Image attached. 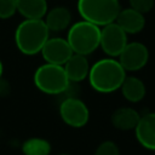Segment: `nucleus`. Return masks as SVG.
<instances>
[{
  "label": "nucleus",
  "mask_w": 155,
  "mask_h": 155,
  "mask_svg": "<svg viewBox=\"0 0 155 155\" xmlns=\"http://www.w3.org/2000/svg\"><path fill=\"white\" fill-rule=\"evenodd\" d=\"M126 75L127 71L122 68L117 58L104 57L91 65L87 80L92 90L107 94L120 90Z\"/></svg>",
  "instance_id": "nucleus-1"
},
{
  "label": "nucleus",
  "mask_w": 155,
  "mask_h": 155,
  "mask_svg": "<svg viewBox=\"0 0 155 155\" xmlns=\"http://www.w3.org/2000/svg\"><path fill=\"white\" fill-rule=\"evenodd\" d=\"M50 38V30L44 19H23L15 30V44L24 56L40 53Z\"/></svg>",
  "instance_id": "nucleus-2"
},
{
  "label": "nucleus",
  "mask_w": 155,
  "mask_h": 155,
  "mask_svg": "<svg viewBox=\"0 0 155 155\" xmlns=\"http://www.w3.org/2000/svg\"><path fill=\"white\" fill-rule=\"evenodd\" d=\"M65 39L74 53L88 56L99 47L101 27L85 19L78 21L70 24Z\"/></svg>",
  "instance_id": "nucleus-3"
},
{
  "label": "nucleus",
  "mask_w": 155,
  "mask_h": 155,
  "mask_svg": "<svg viewBox=\"0 0 155 155\" xmlns=\"http://www.w3.org/2000/svg\"><path fill=\"white\" fill-rule=\"evenodd\" d=\"M76 8L81 19L103 27L115 22L121 5L119 0H78Z\"/></svg>",
  "instance_id": "nucleus-4"
},
{
  "label": "nucleus",
  "mask_w": 155,
  "mask_h": 155,
  "mask_svg": "<svg viewBox=\"0 0 155 155\" xmlns=\"http://www.w3.org/2000/svg\"><path fill=\"white\" fill-rule=\"evenodd\" d=\"M33 81L40 92L50 96H61L70 84L63 65L46 62L36 68Z\"/></svg>",
  "instance_id": "nucleus-5"
},
{
  "label": "nucleus",
  "mask_w": 155,
  "mask_h": 155,
  "mask_svg": "<svg viewBox=\"0 0 155 155\" xmlns=\"http://www.w3.org/2000/svg\"><path fill=\"white\" fill-rule=\"evenodd\" d=\"M58 113L62 121L73 128H81L90 120V109L78 96L63 98L59 103Z\"/></svg>",
  "instance_id": "nucleus-6"
},
{
  "label": "nucleus",
  "mask_w": 155,
  "mask_h": 155,
  "mask_svg": "<svg viewBox=\"0 0 155 155\" xmlns=\"http://www.w3.org/2000/svg\"><path fill=\"white\" fill-rule=\"evenodd\" d=\"M127 36L128 35L115 22H111L101 27L99 47L107 57L117 58V56L128 42Z\"/></svg>",
  "instance_id": "nucleus-7"
},
{
  "label": "nucleus",
  "mask_w": 155,
  "mask_h": 155,
  "mask_svg": "<svg viewBox=\"0 0 155 155\" xmlns=\"http://www.w3.org/2000/svg\"><path fill=\"white\" fill-rule=\"evenodd\" d=\"M117 61L126 71H138L147 65L149 61V50L143 42H127L117 56Z\"/></svg>",
  "instance_id": "nucleus-8"
},
{
  "label": "nucleus",
  "mask_w": 155,
  "mask_h": 155,
  "mask_svg": "<svg viewBox=\"0 0 155 155\" xmlns=\"http://www.w3.org/2000/svg\"><path fill=\"white\" fill-rule=\"evenodd\" d=\"M73 53L74 52L67 39L61 36H50L40 51V54L46 63L58 65H63Z\"/></svg>",
  "instance_id": "nucleus-9"
},
{
  "label": "nucleus",
  "mask_w": 155,
  "mask_h": 155,
  "mask_svg": "<svg viewBox=\"0 0 155 155\" xmlns=\"http://www.w3.org/2000/svg\"><path fill=\"white\" fill-rule=\"evenodd\" d=\"M133 131L140 147L155 151V111L140 115Z\"/></svg>",
  "instance_id": "nucleus-10"
},
{
  "label": "nucleus",
  "mask_w": 155,
  "mask_h": 155,
  "mask_svg": "<svg viewBox=\"0 0 155 155\" xmlns=\"http://www.w3.org/2000/svg\"><path fill=\"white\" fill-rule=\"evenodd\" d=\"M115 23L127 34L133 35L140 33L145 27V16L132 7L121 8L115 18Z\"/></svg>",
  "instance_id": "nucleus-11"
},
{
  "label": "nucleus",
  "mask_w": 155,
  "mask_h": 155,
  "mask_svg": "<svg viewBox=\"0 0 155 155\" xmlns=\"http://www.w3.org/2000/svg\"><path fill=\"white\" fill-rule=\"evenodd\" d=\"M64 71L70 82L79 84L82 80L87 79L91 64L88 63L87 56H82L79 53H73L69 59L63 64Z\"/></svg>",
  "instance_id": "nucleus-12"
},
{
  "label": "nucleus",
  "mask_w": 155,
  "mask_h": 155,
  "mask_svg": "<svg viewBox=\"0 0 155 155\" xmlns=\"http://www.w3.org/2000/svg\"><path fill=\"white\" fill-rule=\"evenodd\" d=\"M44 21L50 30L53 33H59L68 29L71 24V12L65 6H56L47 10Z\"/></svg>",
  "instance_id": "nucleus-13"
},
{
  "label": "nucleus",
  "mask_w": 155,
  "mask_h": 155,
  "mask_svg": "<svg viewBox=\"0 0 155 155\" xmlns=\"http://www.w3.org/2000/svg\"><path fill=\"white\" fill-rule=\"evenodd\" d=\"M140 114L131 107H120L115 109L110 116L111 125L119 131H131L138 124Z\"/></svg>",
  "instance_id": "nucleus-14"
},
{
  "label": "nucleus",
  "mask_w": 155,
  "mask_h": 155,
  "mask_svg": "<svg viewBox=\"0 0 155 155\" xmlns=\"http://www.w3.org/2000/svg\"><path fill=\"white\" fill-rule=\"evenodd\" d=\"M120 91L126 101L131 103H138L145 97L147 87L142 79L134 75H126Z\"/></svg>",
  "instance_id": "nucleus-15"
},
{
  "label": "nucleus",
  "mask_w": 155,
  "mask_h": 155,
  "mask_svg": "<svg viewBox=\"0 0 155 155\" xmlns=\"http://www.w3.org/2000/svg\"><path fill=\"white\" fill-rule=\"evenodd\" d=\"M16 8L24 19H44L48 10L47 0H16Z\"/></svg>",
  "instance_id": "nucleus-16"
},
{
  "label": "nucleus",
  "mask_w": 155,
  "mask_h": 155,
  "mask_svg": "<svg viewBox=\"0 0 155 155\" xmlns=\"http://www.w3.org/2000/svg\"><path fill=\"white\" fill-rule=\"evenodd\" d=\"M23 155H50L52 151L51 143L41 137H30L22 144Z\"/></svg>",
  "instance_id": "nucleus-17"
},
{
  "label": "nucleus",
  "mask_w": 155,
  "mask_h": 155,
  "mask_svg": "<svg viewBox=\"0 0 155 155\" xmlns=\"http://www.w3.org/2000/svg\"><path fill=\"white\" fill-rule=\"evenodd\" d=\"M94 155H120V149L115 142L104 140L98 144L94 150Z\"/></svg>",
  "instance_id": "nucleus-18"
},
{
  "label": "nucleus",
  "mask_w": 155,
  "mask_h": 155,
  "mask_svg": "<svg viewBox=\"0 0 155 155\" xmlns=\"http://www.w3.org/2000/svg\"><path fill=\"white\" fill-rule=\"evenodd\" d=\"M17 13L16 0H0V19H8Z\"/></svg>",
  "instance_id": "nucleus-19"
},
{
  "label": "nucleus",
  "mask_w": 155,
  "mask_h": 155,
  "mask_svg": "<svg viewBox=\"0 0 155 155\" xmlns=\"http://www.w3.org/2000/svg\"><path fill=\"white\" fill-rule=\"evenodd\" d=\"M128 4H130V7L145 15L153 10L155 5V0H128Z\"/></svg>",
  "instance_id": "nucleus-20"
},
{
  "label": "nucleus",
  "mask_w": 155,
  "mask_h": 155,
  "mask_svg": "<svg viewBox=\"0 0 155 155\" xmlns=\"http://www.w3.org/2000/svg\"><path fill=\"white\" fill-rule=\"evenodd\" d=\"M10 92V85L6 80L0 78V96H6Z\"/></svg>",
  "instance_id": "nucleus-21"
},
{
  "label": "nucleus",
  "mask_w": 155,
  "mask_h": 155,
  "mask_svg": "<svg viewBox=\"0 0 155 155\" xmlns=\"http://www.w3.org/2000/svg\"><path fill=\"white\" fill-rule=\"evenodd\" d=\"M2 73H4V64L0 59V78H2Z\"/></svg>",
  "instance_id": "nucleus-22"
},
{
  "label": "nucleus",
  "mask_w": 155,
  "mask_h": 155,
  "mask_svg": "<svg viewBox=\"0 0 155 155\" xmlns=\"http://www.w3.org/2000/svg\"><path fill=\"white\" fill-rule=\"evenodd\" d=\"M59 155H69V154H59Z\"/></svg>",
  "instance_id": "nucleus-23"
}]
</instances>
